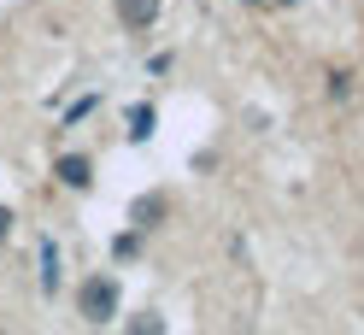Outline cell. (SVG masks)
<instances>
[{
	"label": "cell",
	"mask_w": 364,
	"mask_h": 335,
	"mask_svg": "<svg viewBox=\"0 0 364 335\" xmlns=\"http://www.w3.org/2000/svg\"><path fill=\"white\" fill-rule=\"evenodd\" d=\"M153 124H159V112H153V106H129V129H124V136H129V142H147V136H153Z\"/></svg>",
	"instance_id": "cell-4"
},
{
	"label": "cell",
	"mask_w": 364,
	"mask_h": 335,
	"mask_svg": "<svg viewBox=\"0 0 364 335\" xmlns=\"http://www.w3.org/2000/svg\"><path fill=\"white\" fill-rule=\"evenodd\" d=\"M129 335H165V318H159V312H141V318L129 324Z\"/></svg>",
	"instance_id": "cell-7"
},
{
	"label": "cell",
	"mask_w": 364,
	"mask_h": 335,
	"mask_svg": "<svg viewBox=\"0 0 364 335\" xmlns=\"http://www.w3.org/2000/svg\"><path fill=\"white\" fill-rule=\"evenodd\" d=\"M53 288H59V248L41 241V294H53Z\"/></svg>",
	"instance_id": "cell-5"
},
{
	"label": "cell",
	"mask_w": 364,
	"mask_h": 335,
	"mask_svg": "<svg viewBox=\"0 0 364 335\" xmlns=\"http://www.w3.org/2000/svg\"><path fill=\"white\" fill-rule=\"evenodd\" d=\"M53 176H59L65 188H88V183H95V165H88L82 153H59V165H53Z\"/></svg>",
	"instance_id": "cell-2"
},
{
	"label": "cell",
	"mask_w": 364,
	"mask_h": 335,
	"mask_svg": "<svg viewBox=\"0 0 364 335\" xmlns=\"http://www.w3.org/2000/svg\"><path fill=\"white\" fill-rule=\"evenodd\" d=\"M6 235H12V212L0 206V241H6Z\"/></svg>",
	"instance_id": "cell-9"
},
{
	"label": "cell",
	"mask_w": 364,
	"mask_h": 335,
	"mask_svg": "<svg viewBox=\"0 0 364 335\" xmlns=\"http://www.w3.org/2000/svg\"><path fill=\"white\" fill-rule=\"evenodd\" d=\"M129 218H135V230H147L153 218H165V200H159V194H153V200H135V206H129Z\"/></svg>",
	"instance_id": "cell-6"
},
{
	"label": "cell",
	"mask_w": 364,
	"mask_h": 335,
	"mask_svg": "<svg viewBox=\"0 0 364 335\" xmlns=\"http://www.w3.org/2000/svg\"><path fill=\"white\" fill-rule=\"evenodd\" d=\"M77 306H82V318H95V324L118 318V277H88L82 294H77Z\"/></svg>",
	"instance_id": "cell-1"
},
{
	"label": "cell",
	"mask_w": 364,
	"mask_h": 335,
	"mask_svg": "<svg viewBox=\"0 0 364 335\" xmlns=\"http://www.w3.org/2000/svg\"><path fill=\"white\" fill-rule=\"evenodd\" d=\"M159 18V0H118V24L124 30H153Z\"/></svg>",
	"instance_id": "cell-3"
},
{
	"label": "cell",
	"mask_w": 364,
	"mask_h": 335,
	"mask_svg": "<svg viewBox=\"0 0 364 335\" xmlns=\"http://www.w3.org/2000/svg\"><path fill=\"white\" fill-rule=\"evenodd\" d=\"M112 253H118V259H135V253H141V235H118V248H112Z\"/></svg>",
	"instance_id": "cell-8"
},
{
	"label": "cell",
	"mask_w": 364,
	"mask_h": 335,
	"mask_svg": "<svg viewBox=\"0 0 364 335\" xmlns=\"http://www.w3.org/2000/svg\"><path fill=\"white\" fill-rule=\"evenodd\" d=\"M247 6H294V0H247Z\"/></svg>",
	"instance_id": "cell-10"
}]
</instances>
